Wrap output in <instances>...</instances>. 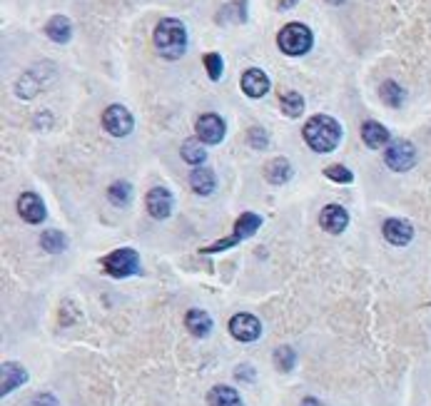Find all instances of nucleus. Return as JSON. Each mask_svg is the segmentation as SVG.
<instances>
[{"label":"nucleus","mask_w":431,"mask_h":406,"mask_svg":"<svg viewBox=\"0 0 431 406\" xmlns=\"http://www.w3.org/2000/svg\"><path fill=\"white\" fill-rule=\"evenodd\" d=\"M155 48L160 50V55H165L167 60H177L185 55L187 50V30L177 18H165L157 22L155 28Z\"/></svg>","instance_id":"f257e3e1"},{"label":"nucleus","mask_w":431,"mask_h":406,"mask_svg":"<svg viewBox=\"0 0 431 406\" xmlns=\"http://www.w3.org/2000/svg\"><path fill=\"white\" fill-rule=\"evenodd\" d=\"M304 140L314 152H332L342 140V125L329 115H314L304 125Z\"/></svg>","instance_id":"f03ea898"},{"label":"nucleus","mask_w":431,"mask_h":406,"mask_svg":"<svg viewBox=\"0 0 431 406\" xmlns=\"http://www.w3.org/2000/svg\"><path fill=\"white\" fill-rule=\"evenodd\" d=\"M277 45L282 53L297 58V55L309 53L311 45H314V35H311V30L307 28V25H302V22H290V25H284V28L279 30Z\"/></svg>","instance_id":"7ed1b4c3"},{"label":"nucleus","mask_w":431,"mask_h":406,"mask_svg":"<svg viewBox=\"0 0 431 406\" xmlns=\"http://www.w3.org/2000/svg\"><path fill=\"white\" fill-rule=\"evenodd\" d=\"M262 227V217L255 212H245L240 217V220L235 222V235L227 237V240H217L214 244H210V247H205L202 252L205 254H214V252H222V249H229L232 244H237V242L247 240V237H252L257 230Z\"/></svg>","instance_id":"20e7f679"},{"label":"nucleus","mask_w":431,"mask_h":406,"mask_svg":"<svg viewBox=\"0 0 431 406\" xmlns=\"http://www.w3.org/2000/svg\"><path fill=\"white\" fill-rule=\"evenodd\" d=\"M103 267L110 277L115 280H122V277H130L135 275L137 269H140V257H137L135 249L125 247V249H115L112 254L103 259Z\"/></svg>","instance_id":"39448f33"},{"label":"nucleus","mask_w":431,"mask_h":406,"mask_svg":"<svg viewBox=\"0 0 431 406\" xmlns=\"http://www.w3.org/2000/svg\"><path fill=\"white\" fill-rule=\"evenodd\" d=\"M103 125L112 138H125V135L132 132V127H135V120H132L127 107H122V105H110L103 115Z\"/></svg>","instance_id":"423d86ee"},{"label":"nucleus","mask_w":431,"mask_h":406,"mask_svg":"<svg viewBox=\"0 0 431 406\" xmlns=\"http://www.w3.org/2000/svg\"><path fill=\"white\" fill-rule=\"evenodd\" d=\"M384 159H387V165L392 167L394 172H406L414 167L416 162V150L411 143H406V140H397V143H392L387 148V152H384Z\"/></svg>","instance_id":"0eeeda50"},{"label":"nucleus","mask_w":431,"mask_h":406,"mask_svg":"<svg viewBox=\"0 0 431 406\" xmlns=\"http://www.w3.org/2000/svg\"><path fill=\"white\" fill-rule=\"evenodd\" d=\"M229 332H232L237 341H255L262 334V324L252 314H235L232 322H229Z\"/></svg>","instance_id":"6e6552de"},{"label":"nucleus","mask_w":431,"mask_h":406,"mask_svg":"<svg viewBox=\"0 0 431 406\" xmlns=\"http://www.w3.org/2000/svg\"><path fill=\"white\" fill-rule=\"evenodd\" d=\"M195 130H197V140H202L205 145H217L224 138V120L219 115L210 112V115H202L197 120Z\"/></svg>","instance_id":"1a4fd4ad"},{"label":"nucleus","mask_w":431,"mask_h":406,"mask_svg":"<svg viewBox=\"0 0 431 406\" xmlns=\"http://www.w3.org/2000/svg\"><path fill=\"white\" fill-rule=\"evenodd\" d=\"M172 192L165 190V187H153L148 192V212L153 214L155 220H167L169 214H172Z\"/></svg>","instance_id":"9d476101"},{"label":"nucleus","mask_w":431,"mask_h":406,"mask_svg":"<svg viewBox=\"0 0 431 406\" xmlns=\"http://www.w3.org/2000/svg\"><path fill=\"white\" fill-rule=\"evenodd\" d=\"M18 212H20V217L25 222H30V225H40V222L45 220V202L38 197L35 192H25L20 195V199H18Z\"/></svg>","instance_id":"9b49d317"},{"label":"nucleus","mask_w":431,"mask_h":406,"mask_svg":"<svg viewBox=\"0 0 431 406\" xmlns=\"http://www.w3.org/2000/svg\"><path fill=\"white\" fill-rule=\"evenodd\" d=\"M319 225L327 232H332V235H339V232H344L347 225H349V214H347L344 207H339V204H327L322 209V214H319Z\"/></svg>","instance_id":"f8f14e48"},{"label":"nucleus","mask_w":431,"mask_h":406,"mask_svg":"<svg viewBox=\"0 0 431 406\" xmlns=\"http://www.w3.org/2000/svg\"><path fill=\"white\" fill-rule=\"evenodd\" d=\"M384 237L392 242L394 247H404L414 240V227L406 220H387L384 222Z\"/></svg>","instance_id":"ddd939ff"},{"label":"nucleus","mask_w":431,"mask_h":406,"mask_svg":"<svg viewBox=\"0 0 431 406\" xmlns=\"http://www.w3.org/2000/svg\"><path fill=\"white\" fill-rule=\"evenodd\" d=\"M242 90H245V95H250V98H262V95L269 93V77L264 75L259 67H250V70H245V75H242Z\"/></svg>","instance_id":"4468645a"},{"label":"nucleus","mask_w":431,"mask_h":406,"mask_svg":"<svg viewBox=\"0 0 431 406\" xmlns=\"http://www.w3.org/2000/svg\"><path fill=\"white\" fill-rule=\"evenodd\" d=\"M25 381H27V372L20 364H15V362L3 364V386H0V394L3 396L11 394L13 389H18V386L25 384Z\"/></svg>","instance_id":"2eb2a0df"},{"label":"nucleus","mask_w":431,"mask_h":406,"mask_svg":"<svg viewBox=\"0 0 431 406\" xmlns=\"http://www.w3.org/2000/svg\"><path fill=\"white\" fill-rule=\"evenodd\" d=\"M190 187H192V192H197V195H212L214 187H217L214 172L207 170V167H195L190 175Z\"/></svg>","instance_id":"dca6fc26"},{"label":"nucleus","mask_w":431,"mask_h":406,"mask_svg":"<svg viewBox=\"0 0 431 406\" xmlns=\"http://www.w3.org/2000/svg\"><path fill=\"white\" fill-rule=\"evenodd\" d=\"M361 138H364V143L369 145L371 150H379L389 143V130L382 125V122L369 120L361 125Z\"/></svg>","instance_id":"f3484780"},{"label":"nucleus","mask_w":431,"mask_h":406,"mask_svg":"<svg viewBox=\"0 0 431 406\" xmlns=\"http://www.w3.org/2000/svg\"><path fill=\"white\" fill-rule=\"evenodd\" d=\"M45 33H48L50 40H55V43H67V40L72 38V22L67 20L65 15H55L48 20V25H45Z\"/></svg>","instance_id":"a211bd4d"},{"label":"nucleus","mask_w":431,"mask_h":406,"mask_svg":"<svg viewBox=\"0 0 431 406\" xmlns=\"http://www.w3.org/2000/svg\"><path fill=\"white\" fill-rule=\"evenodd\" d=\"M185 324L195 336H207L210 332H212V319H210V314L202 312V309H190L185 317Z\"/></svg>","instance_id":"6ab92c4d"},{"label":"nucleus","mask_w":431,"mask_h":406,"mask_svg":"<svg viewBox=\"0 0 431 406\" xmlns=\"http://www.w3.org/2000/svg\"><path fill=\"white\" fill-rule=\"evenodd\" d=\"M264 177H267L272 185H284V182L292 177V165L284 157L272 159V162L264 167Z\"/></svg>","instance_id":"aec40b11"},{"label":"nucleus","mask_w":431,"mask_h":406,"mask_svg":"<svg viewBox=\"0 0 431 406\" xmlns=\"http://www.w3.org/2000/svg\"><path fill=\"white\" fill-rule=\"evenodd\" d=\"M207 399H210V406H242L240 394L232 386H222V384L214 386Z\"/></svg>","instance_id":"412c9836"},{"label":"nucleus","mask_w":431,"mask_h":406,"mask_svg":"<svg viewBox=\"0 0 431 406\" xmlns=\"http://www.w3.org/2000/svg\"><path fill=\"white\" fill-rule=\"evenodd\" d=\"M108 199L115 204V207H125V204H130V199H132L130 182H125V180L112 182V185L108 187Z\"/></svg>","instance_id":"4be33fe9"},{"label":"nucleus","mask_w":431,"mask_h":406,"mask_svg":"<svg viewBox=\"0 0 431 406\" xmlns=\"http://www.w3.org/2000/svg\"><path fill=\"white\" fill-rule=\"evenodd\" d=\"M207 152H205V143L202 140H185L182 145V159L190 162V165H202Z\"/></svg>","instance_id":"5701e85b"},{"label":"nucleus","mask_w":431,"mask_h":406,"mask_svg":"<svg viewBox=\"0 0 431 406\" xmlns=\"http://www.w3.org/2000/svg\"><path fill=\"white\" fill-rule=\"evenodd\" d=\"M219 22H245L247 20V0H235V3H229V6L222 8V13L217 15Z\"/></svg>","instance_id":"b1692460"},{"label":"nucleus","mask_w":431,"mask_h":406,"mask_svg":"<svg viewBox=\"0 0 431 406\" xmlns=\"http://www.w3.org/2000/svg\"><path fill=\"white\" fill-rule=\"evenodd\" d=\"M379 95H382V100L389 105V107H399V105L404 103V90L399 88L394 80H387V83H382V90H379Z\"/></svg>","instance_id":"393cba45"},{"label":"nucleus","mask_w":431,"mask_h":406,"mask_svg":"<svg viewBox=\"0 0 431 406\" xmlns=\"http://www.w3.org/2000/svg\"><path fill=\"white\" fill-rule=\"evenodd\" d=\"M282 112L290 117H300L304 112V98L300 93H284L282 95Z\"/></svg>","instance_id":"a878e982"},{"label":"nucleus","mask_w":431,"mask_h":406,"mask_svg":"<svg viewBox=\"0 0 431 406\" xmlns=\"http://www.w3.org/2000/svg\"><path fill=\"white\" fill-rule=\"evenodd\" d=\"M40 244L45 247V252H63L65 249V237H63V232H58V230H48V232H43L40 235Z\"/></svg>","instance_id":"bb28decb"},{"label":"nucleus","mask_w":431,"mask_h":406,"mask_svg":"<svg viewBox=\"0 0 431 406\" xmlns=\"http://www.w3.org/2000/svg\"><path fill=\"white\" fill-rule=\"evenodd\" d=\"M297 364V354L292 346H279L277 351H274V367L279 369V372H292Z\"/></svg>","instance_id":"cd10ccee"},{"label":"nucleus","mask_w":431,"mask_h":406,"mask_svg":"<svg viewBox=\"0 0 431 406\" xmlns=\"http://www.w3.org/2000/svg\"><path fill=\"white\" fill-rule=\"evenodd\" d=\"M205 67H207V75L212 77V80H219L222 77V55H217V53H207L205 55Z\"/></svg>","instance_id":"c85d7f7f"},{"label":"nucleus","mask_w":431,"mask_h":406,"mask_svg":"<svg viewBox=\"0 0 431 406\" xmlns=\"http://www.w3.org/2000/svg\"><path fill=\"white\" fill-rule=\"evenodd\" d=\"M324 175H327L332 182H342V185H349V182L354 180V175H352V172L347 170L344 165H332V167H327V170H324Z\"/></svg>","instance_id":"c756f323"},{"label":"nucleus","mask_w":431,"mask_h":406,"mask_svg":"<svg viewBox=\"0 0 431 406\" xmlns=\"http://www.w3.org/2000/svg\"><path fill=\"white\" fill-rule=\"evenodd\" d=\"M267 143H269L267 132H264L262 127H252V130H250V145H252V148L262 150V148H267Z\"/></svg>","instance_id":"7c9ffc66"},{"label":"nucleus","mask_w":431,"mask_h":406,"mask_svg":"<svg viewBox=\"0 0 431 406\" xmlns=\"http://www.w3.org/2000/svg\"><path fill=\"white\" fill-rule=\"evenodd\" d=\"M33 406H58V399H55L53 394H40V396H35Z\"/></svg>","instance_id":"2f4dec72"},{"label":"nucleus","mask_w":431,"mask_h":406,"mask_svg":"<svg viewBox=\"0 0 431 406\" xmlns=\"http://www.w3.org/2000/svg\"><path fill=\"white\" fill-rule=\"evenodd\" d=\"M237 376H240V379L247 376V381H252V379H255V374H252V367H237Z\"/></svg>","instance_id":"473e14b6"},{"label":"nucleus","mask_w":431,"mask_h":406,"mask_svg":"<svg viewBox=\"0 0 431 406\" xmlns=\"http://www.w3.org/2000/svg\"><path fill=\"white\" fill-rule=\"evenodd\" d=\"M295 3H300V0H279V11H290Z\"/></svg>","instance_id":"72a5a7b5"},{"label":"nucleus","mask_w":431,"mask_h":406,"mask_svg":"<svg viewBox=\"0 0 431 406\" xmlns=\"http://www.w3.org/2000/svg\"><path fill=\"white\" fill-rule=\"evenodd\" d=\"M302 406H322V404H319L317 399H311V396H309V399H304V401H302Z\"/></svg>","instance_id":"f704fd0d"},{"label":"nucleus","mask_w":431,"mask_h":406,"mask_svg":"<svg viewBox=\"0 0 431 406\" xmlns=\"http://www.w3.org/2000/svg\"><path fill=\"white\" fill-rule=\"evenodd\" d=\"M327 3H332V6H342L344 0H327Z\"/></svg>","instance_id":"c9c22d12"}]
</instances>
